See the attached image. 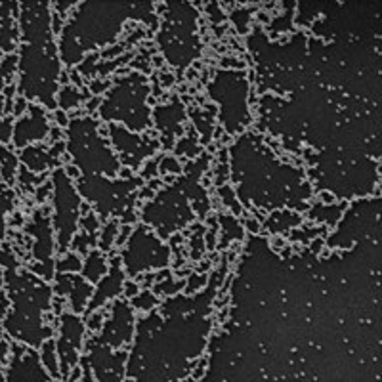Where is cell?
<instances>
[{
  "instance_id": "cell-4",
  "label": "cell",
  "mask_w": 382,
  "mask_h": 382,
  "mask_svg": "<svg viewBox=\"0 0 382 382\" xmlns=\"http://www.w3.org/2000/svg\"><path fill=\"white\" fill-rule=\"evenodd\" d=\"M73 165L82 176L108 174L113 178L121 170V163L109 148L106 134L92 117H77L68 125L65 144Z\"/></svg>"
},
{
  "instance_id": "cell-28",
  "label": "cell",
  "mask_w": 382,
  "mask_h": 382,
  "mask_svg": "<svg viewBox=\"0 0 382 382\" xmlns=\"http://www.w3.org/2000/svg\"><path fill=\"white\" fill-rule=\"evenodd\" d=\"M54 268L58 269V272H61V274H77V272H81L82 260L79 258V255L68 253V255L63 256L61 260L56 262Z\"/></svg>"
},
{
  "instance_id": "cell-43",
  "label": "cell",
  "mask_w": 382,
  "mask_h": 382,
  "mask_svg": "<svg viewBox=\"0 0 382 382\" xmlns=\"http://www.w3.org/2000/svg\"><path fill=\"white\" fill-rule=\"evenodd\" d=\"M101 323H103V315L96 312V314H92V317L88 319V329H90V331H100Z\"/></svg>"
},
{
  "instance_id": "cell-20",
  "label": "cell",
  "mask_w": 382,
  "mask_h": 382,
  "mask_svg": "<svg viewBox=\"0 0 382 382\" xmlns=\"http://www.w3.org/2000/svg\"><path fill=\"white\" fill-rule=\"evenodd\" d=\"M18 68V56L8 54L2 58L0 54V144H8L12 138V117L6 115V101H4V87L8 81H12Z\"/></svg>"
},
{
  "instance_id": "cell-17",
  "label": "cell",
  "mask_w": 382,
  "mask_h": 382,
  "mask_svg": "<svg viewBox=\"0 0 382 382\" xmlns=\"http://www.w3.org/2000/svg\"><path fill=\"white\" fill-rule=\"evenodd\" d=\"M121 256H115L111 260L108 274L101 277V281L98 283L94 296L90 298L87 306L88 314H92V310L101 308L108 300H113L119 295H122V285H125V274L121 268Z\"/></svg>"
},
{
  "instance_id": "cell-44",
  "label": "cell",
  "mask_w": 382,
  "mask_h": 382,
  "mask_svg": "<svg viewBox=\"0 0 382 382\" xmlns=\"http://www.w3.org/2000/svg\"><path fill=\"white\" fill-rule=\"evenodd\" d=\"M56 6H58L56 8V12H58V15H60L68 12V6H75V2H58Z\"/></svg>"
},
{
  "instance_id": "cell-10",
  "label": "cell",
  "mask_w": 382,
  "mask_h": 382,
  "mask_svg": "<svg viewBox=\"0 0 382 382\" xmlns=\"http://www.w3.org/2000/svg\"><path fill=\"white\" fill-rule=\"evenodd\" d=\"M191 218H193V212L188 207V197L186 193H178L176 186L163 189L161 193L157 195V199L149 203L144 210V220L159 226V229L163 228V237L180 226H186Z\"/></svg>"
},
{
  "instance_id": "cell-33",
  "label": "cell",
  "mask_w": 382,
  "mask_h": 382,
  "mask_svg": "<svg viewBox=\"0 0 382 382\" xmlns=\"http://www.w3.org/2000/svg\"><path fill=\"white\" fill-rule=\"evenodd\" d=\"M96 241V235L90 234H82V235H75L73 241L69 247L77 248V253H81V255H88L90 253V247L94 245Z\"/></svg>"
},
{
  "instance_id": "cell-40",
  "label": "cell",
  "mask_w": 382,
  "mask_h": 382,
  "mask_svg": "<svg viewBox=\"0 0 382 382\" xmlns=\"http://www.w3.org/2000/svg\"><path fill=\"white\" fill-rule=\"evenodd\" d=\"M0 264L6 266L8 269H14L18 266V262L14 260V256L10 255V250H4V248H0Z\"/></svg>"
},
{
  "instance_id": "cell-9",
  "label": "cell",
  "mask_w": 382,
  "mask_h": 382,
  "mask_svg": "<svg viewBox=\"0 0 382 382\" xmlns=\"http://www.w3.org/2000/svg\"><path fill=\"white\" fill-rule=\"evenodd\" d=\"M121 262H125L128 275H138L151 269H165L170 262V248L151 229L141 226L130 231L127 248L121 255Z\"/></svg>"
},
{
  "instance_id": "cell-32",
  "label": "cell",
  "mask_w": 382,
  "mask_h": 382,
  "mask_svg": "<svg viewBox=\"0 0 382 382\" xmlns=\"http://www.w3.org/2000/svg\"><path fill=\"white\" fill-rule=\"evenodd\" d=\"M344 210V207H323V205H317V215H310L312 218H321V222H327V224H335L338 220V216Z\"/></svg>"
},
{
  "instance_id": "cell-35",
  "label": "cell",
  "mask_w": 382,
  "mask_h": 382,
  "mask_svg": "<svg viewBox=\"0 0 382 382\" xmlns=\"http://www.w3.org/2000/svg\"><path fill=\"white\" fill-rule=\"evenodd\" d=\"M199 151H201V148H199V144L193 138H184V140L178 141V148H176V153H184L188 155V157H195Z\"/></svg>"
},
{
  "instance_id": "cell-31",
  "label": "cell",
  "mask_w": 382,
  "mask_h": 382,
  "mask_svg": "<svg viewBox=\"0 0 382 382\" xmlns=\"http://www.w3.org/2000/svg\"><path fill=\"white\" fill-rule=\"evenodd\" d=\"M195 119V125H197V128H199V132H201L203 136H205V140H208L210 138V130H212V115L210 113H205V111H195L193 115Z\"/></svg>"
},
{
  "instance_id": "cell-23",
  "label": "cell",
  "mask_w": 382,
  "mask_h": 382,
  "mask_svg": "<svg viewBox=\"0 0 382 382\" xmlns=\"http://www.w3.org/2000/svg\"><path fill=\"white\" fill-rule=\"evenodd\" d=\"M109 264L108 258L103 256L101 250H90L87 255V260L82 262V279L90 285H94V283H100L101 277L108 274Z\"/></svg>"
},
{
  "instance_id": "cell-1",
  "label": "cell",
  "mask_w": 382,
  "mask_h": 382,
  "mask_svg": "<svg viewBox=\"0 0 382 382\" xmlns=\"http://www.w3.org/2000/svg\"><path fill=\"white\" fill-rule=\"evenodd\" d=\"M141 6L144 4L128 2H84L79 12H75L73 20L61 27L60 60L71 68L84 58V52L90 48L115 42L127 18L149 21L148 12H151V4L148 2V6Z\"/></svg>"
},
{
  "instance_id": "cell-29",
  "label": "cell",
  "mask_w": 382,
  "mask_h": 382,
  "mask_svg": "<svg viewBox=\"0 0 382 382\" xmlns=\"http://www.w3.org/2000/svg\"><path fill=\"white\" fill-rule=\"evenodd\" d=\"M117 235H119V220H109L100 234V247L103 250H109L113 247V243L117 241Z\"/></svg>"
},
{
  "instance_id": "cell-12",
  "label": "cell",
  "mask_w": 382,
  "mask_h": 382,
  "mask_svg": "<svg viewBox=\"0 0 382 382\" xmlns=\"http://www.w3.org/2000/svg\"><path fill=\"white\" fill-rule=\"evenodd\" d=\"M84 323L75 314H60V340L56 344L58 359H60V373L63 378L79 365L81 348L84 344Z\"/></svg>"
},
{
  "instance_id": "cell-24",
  "label": "cell",
  "mask_w": 382,
  "mask_h": 382,
  "mask_svg": "<svg viewBox=\"0 0 382 382\" xmlns=\"http://www.w3.org/2000/svg\"><path fill=\"white\" fill-rule=\"evenodd\" d=\"M41 363L42 369L46 371V375H50L52 378H61L58 350H56V342L52 338L41 344Z\"/></svg>"
},
{
  "instance_id": "cell-37",
  "label": "cell",
  "mask_w": 382,
  "mask_h": 382,
  "mask_svg": "<svg viewBox=\"0 0 382 382\" xmlns=\"http://www.w3.org/2000/svg\"><path fill=\"white\" fill-rule=\"evenodd\" d=\"M81 226L84 229V234L96 235L98 228H100V220H98V216L94 212H87V215L81 218Z\"/></svg>"
},
{
  "instance_id": "cell-16",
  "label": "cell",
  "mask_w": 382,
  "mask_h": 382,
  "mask_svg": "<svg viewBox=\"0 0 382 382\" xmlns=\"http://www.w3.org/2000/svg\"><path fill=\"white\" fill-rule=\"evenodd\" d=\"M27 234L34 237L33 243V256L39 262L52 260L54 253V228L48 218V210L41 208L33 215V220H29Z\"/></svg>"
},
{
  "instance_id": "cell-36",
  "label": "cell",
  "mask_w": 382,
  "mask_h": 382,
  "mask_svg": "<svg viewBox=\"0 0 382 382\" xmlns=\"http://www.w3.org/2000/svg\"><path fill=\"white\" fill-rule=\"evenodd\" d=\"M167 172H170V174H180L182 172V165L176 157H165L163 161H159V174L165 176Z\"/></svg>"
},
{
  "instance_id": "cell-25",
  "label": "cell",
  "mask_w": 382,
  "mask_h": 382,
  "mask_svg": "<svg viewBox=\"0 0 382 382\" xmlns=\"http://www.w3.org/2000/svg\"><path fill=\"white\" fill-rule=\"evenodd\" d=\"M82 100H84V94H82L81 90H77V87H73V84H63L61 90H58L56 103L61 106L63 111H68V109L77 108Z\"/></svg>"
},
{
  "instance_id": "cell-2",
  "label": "cell",
  "mask_w": 382,
  "mask_h": 382,
  "mask_svg": "<svg viewBox=\"0 0 382 382\" xmlns=\"http://www.w3.org/2000/svg\"><path fill=\"white\" fill-rule=\"evenodd\" d=\"M10 296L14 310L4 321V329L18 340L29 346H41L42 342L52 338V329L44 327L42 312L50 308L52 288L46 283L23 272V274H8Z\"/></svg>"
},
{
  "instance_id": "cell-34",
  "label": "cell",
  "mask_w": 382,
  "mask_h": 382,
  "mask_svg": "<svg viewBox=\"0 0 382 382\" xmlns=\"http://www.w3.org/2000/svg\"><path fill=\"white\" fill-rule=\"evenodd\" d=\"M14 205V193L8 189L4 193H0V237L4 235V215Z\"/></svg>"
},
{
  "instance_id": "cell-19",
  "label": "cell",
  "mask_w": 382,
  "mask_h": 382,
  "mask_svg": "<svg viewBox=\"0 0 382 382\" xmlns=\"http://www.w3.org/2000/svg\"><path fill=\"white\" fill-rule=\"evenodd\" d=\"M153 119L157 128L161 130V134L165 136V148H172L174 146L176 134L182 132V121L186 119V109L182 106L180 101L174 100L170 103H165V106H159L155 108Z\"/></svg>"
},
{
  "instance_id": "cell-26",
  "label": "cell",
  "mask_w": 382,
  "mask_h": 382,
  "mask_svg": "<svg viewBox=\"0 0 382 382\" xmlns=\"http://www.w3.org/2000/svg\"><path fill=\"white\" fill-rule=\"evenodd\" d=\"M300 224V216L291 212V210H281V212H275L272 218L268 220L269 231H285V229H291L293 226H298Z\"/></svg>"
},
{
  "instance_id": "cell-13",
  "label": "cell",
  "mask_w": 382,
  "mask_h": 382,
  "mask_svg": "<svg viewBox=\"0 0 382 382\" xmlns=\"http://www.w3.org/2000/svg\"><path fill=\"white\" fill-rule=\"evenodd\" d=\"M127 352L111 350L103 344L90 340L84 359L90 365L94 382H122L127 373Z\"/></svg>"
},
{
  "instance_id": "cell-15",
  "label": "cell",
  "mask_w": 382,
  "mask_h": 382,
  "mask_svg": "<svg viewBox=\"0 0 382 382\" xmlns=\"http://www.w3.org/2000/svg\"><path fill=\"white\" fill-rule=\"evenodd\" d=\"M48 132H50V125H48L46 109L39 103H29L27 113L20 117L12 128V140L15 148L23 149L34 141H42L48 138Z\"/></svg>"
},
{
  "instance_id": "cell-8",
  "label": "cell",
  "mask_w": 382,
  "mask_h": 382,
  "mask_svg": "<svg viewBox=\"0 0 382 382\" xmlns=\"http://www.w3.org/2000/svg\"><path fill=\"white\" fill-rule=\"evenodd\" d=\"M52 201H54V216L52 228L61 250H68L81 218V195L77 193L73 180L65 174L63 168H56L52 174Z\"/></svg>"
},
{
  "instance_id": "cell-41",
  "label": "cell",
  "mask_w": 382,
  "mask_h": 382,
  "mask_svg": "<svg viewBox=\"0 0 382 382\" xmlns=\"http://www.w3.org/2000/svg\"><path fill=\"white\" fill-rule=\"evenodd\" d=\"M138 293H140V288H138V285H136L134 281H127L122 285V295L127 296V298H134Z\"/></svg>"
},
{
  "instance_id": "cell-48",
  "label": "cell",
  "mask_w": 382,
  "mask_h": 382,
  "mask_svg": "<svg viewBox=\"0 0 382 382\" xmlns=\"http://www.w3.org/2000/svg\"><path fill=\"white\" fill-rule=\"evenodd\" d=\"M256 220H248V222H245V224H247L248 228L253 229V231H258V229H260V226H258V224H255Z\"/></svg>"
},
{
  "instance_id": "cell-46",
  "label": "cell",
  "mask_w": 382,
  "mask_h": 382,
  "mask_svg": "<svg viewBox=\"0 0 382 382\" xmlns=\"http://www.w3.org/2000/svg\"><path fill=\"white\" fill-rule=\"evenodd\" d=\"M56 121L60 122V125H63V127H68L69 121L68 117H65V111H56Z\"/></svg>"
},
{
  "instance_id": "cell-14",
  "label": "cell",
  "mask_w": 382,
  "mask_h": 382,
  "mask_svg": "<svg viewBox=\"0 0 382 382\" xmlns=\"http://www.w3.org/2000/svg\"><path fill=\"white\" fill-rule=\"evenodd\" d=\"M134 335V310L125 300H117L111 306V315L101 327V335L92 338L111 350H117L132 340Z\"/></svg>"
},
{
  "instance_id": "cell-30",
  "label": "cell",
  "mask_w": 382,
  "mask_h": 382,
  "mask_svg": "<svg viewBox=\"0 0 382 382\" xmlns=\"http://www.w3.org/2000/svg\"><path fill=\"white\" fill-rule=\"evenodd\" d=\"M157 296L153 295V291H144V293H138V295L132 298V304L136 308L141 310V312H149L153 310V306H157Z\"/></svg>"
},
{
  "instance_id": "cell-38",
  "label": "cell",
  "mask_w": 382,
  "mask_h": 382,
  "mask_svg": "<svg viewBox=\"0 0 382 382\" xmlns=\"http://www.w3.org/2000/svg\"><path fill=\"white\" fill-rule=\"evenodd\" d=\"M184 287H186V281H176V285H168V281H163L155 285V293L157 295H176Z\"/></svg>"
},
{
  "instance_id": "cell-7",
  "label": "cell",
  "mask_w": 382,
  "mask_h": 382,
  "mask_svg": "<svg viewBox=\"0 0 382 382\" xmlns=\"http://www.w3.org/2000/svg\"><path fill=\"white\" fill-rule=\"evenodd\" d=\"M247 77L243 71H218L208 94L220 103V121L226 132H241L250 121L247 106Z\"/></svg>"
},
{
  "instance_id": "cell-47",
  "label": "cell",
  "mask_w": 382,
  "mask_h": 382,
  "mask_svg": "<svg viewBox=\"0 0 382 382\" xmlns=\"http://www.w3.org/2000/svg\"><path fill=\"white\" fill-rule=\"evenodd\" d=\"M8 355V344L0 340V359H6Z\"/></svg>"
},
{
  "instance_id": "cell-5",
  "label": "cell",
  "mask_w": 382,
  "mask_h": 382,
  "mask_svg": "<svg viewBox=\"0 0 382 382\" xmlns=\"http://www.w3.org/2000/svg\"><path fill=\"white\" fill-rule=\"evenodd\" d=\"M149 84L141 73H130L117 81L106 100L100 103L103 121H121L127 130L141 134L151 127Z\"/></svg>"
},
{
  "instance_id": "cell-39",
  "label": "cell",
  "mask_w": 382,
  "mask_h": 382,
  "mask_svg": "<svg viewBox=\"0 0 382 382\" xmlns=\"http://www.w3.org/2000/svg\"><path fill=\"white\" fill-rule=\"evenodd\" d=\"M186 283H191V285H186V287H184L186 288V293H195V291H199V288L205 287V283H207V275L193 274Z\"/></svg>"
},
{
  "instance_id": "cell-18",
  "label": "cell",
  "mask_w": 382,
  "mask_h": 382,
  "mask_svg": "<svg viewBox=\"0 0 382 382\" xmlns=\"http://www.w3.org/2000/svg\"><path fill=\"white\" fill-rule=\"evenodd\" d=\"M56 295L69 296L73 314H82L92 298V285L77 274H61L56 277Z\"/></svg>"
},
{
  "instance_id": "cell-27",
  "label": "cell",
  "mask_w": 382,
  "mask_h": 382,
  "mask_svg": "<svg viewBox=\"0 0 382 382\" xmlns=\"http://www.w3.org/2000/svg\"><path fill=\"white\" fill-rule=\"evenodd\" d=\"M18 168V157H15L6 146H0V174L6 182H12Z\"/></svg>"
},
{
  "instance_id": "cell-42",
  "label": "cell",
  "mask_w": 382,
  "mask_h": 382,
  "mask_svg": "<svg viewBox=\"0 0 382 382\" xmlns=\"http://www.w3.org/2000/svg\"><path fill=\"white\" fill-rule=\"evenodd\" d=\"M151 172H153V178L155 176H159V161H148V165H146V168H144V172H141V176L144 178H151Z\"/></svg>"
},
{
  "instance_id": "cell-6",
  "label": "cell",
  "mask_w": 382,
  "mask_h": 382,
  "mask_svg": "<svg viewBox=\"0 0 382 382\" xmlns=\"http://www.w3.org/2000/svg\"><path fill=\"white\" fill-rule=\"evenodd\" d=\"M141 182L138 178L108 180L106 176H81L77 186L88 201L96 203V210L101 218L111 215H122V222L130 224L136 220L134 199Z\"/></svg>"
},
{
  "instance_id": "cell-45",
  "label": "cell",
  "mask_w": 382,
  "mask_h": 382,
  "mask_svg": "<svg viewBox=\"0 0 382 382\" xmlns=\"http://www.w3.org/2000/svg\"><path fill=\"white\" fill-rule=\"evenodd\" d=\"M50 186H52V184H50ZM50 186H46V184H44V186H41V188H39V193H37V201L44 203V199H46V195H48L46 189L50 188Z\"/></svg>"
},
{
  "instance_id": "cell-11",
  "label": "cell",
  "mask_w": 382,
  "mask_h": 382,
  "mask_svg": "<svg viewBox=\"0 0 382 382\" xmlns=\"http://www.w3.org/2000/svg\"><path fill=\"white\" fill-rule=\"evenodd\" d=\"M109 138L113 144L115 151L119 153V163L127 165L130 168H138L159 149V141L151 138L149 134H134L122 125H109Z\"/></svg>"
},
{
  "instance_id": "cell-3",
  "label": "cell",
  "mask_w": 382,
  "mask_h": 382,
  "mask_svg": "<svg viewBox=\"0 0 382 382\" xmlns=\"http://www.w3.org/2000/svg\"><path fill=\"white\" fill-rule=\"evenodd\" d=\"M18 69V92L23 100H37L46 109L58 108L56 96L60 90L61 60L54 39L21 42Z\"/></svg>"
},
{
  "instance_id": "cell-21",
  "label": "cell",
  "mask_w": 382,
  "mask_h": 382,
  "mask_svg": "<svg viewBox=\"0 0 382 382\" xmlns=\"http://www.w3.org/2000/svg\"><path fill=\"white\" fill-rule=\"evenodd\" d=\"M20 4L15 2H0V52L12 54L20 42V27H18V12Z\"/></svg>"
},
{
  "instance_id": "cell-49",
  "label": "cell",
  "mask_w": 382,
  "mask_h": 382,
  "mask_svg": "<svg viewBox=\"0 0 382 382\" xmlns=\"http://www.w3.org/2000/svg\"><path fill=\"white\" fill-rule=\"evenodd\" d=\"M0 285H2V274H0Z\"/></svg>"
},
{
  "instance_id": "cell-22",
  "label": "cell",
  "mask_w": 382,
  "mask_h": 382,
  "mask_svg": "<svg viewBox=\"0 0 382 382\" xmlns=\"http://www.w3.org/2000/svg\"><path fill=\"white\" fill-rule=\"evenodd\" d=\"M21 161L25 165L27 170L33 172H46L48 168L56 165L54 157L50 153V148L37 144V146H27V148L21 149Z\"/></svg>"
}]
</instances>
